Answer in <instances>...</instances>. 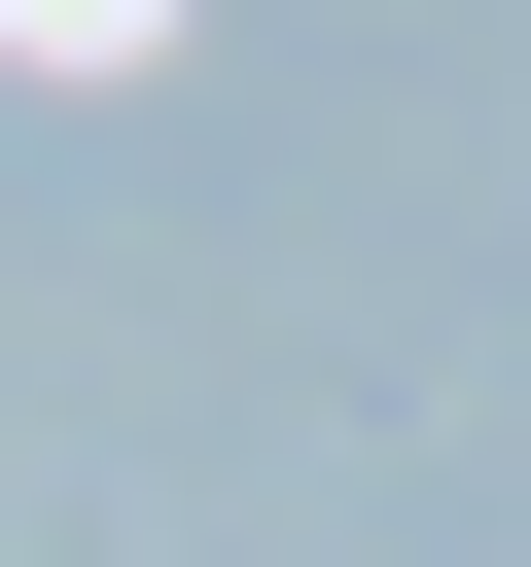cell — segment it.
Wrapping results in <instances>:
<instances>
[{"instance_id":"obj_1","label":"cell","mask_w":531,"mask_h":567,"mask_svg":"<svg viewBox=\"0 0 531 567\" xmlns=\"http://www.w3.org/2000/svg\"><path fill=\"white\" fill-rule=\"evenodd\" d=\"M0 35H71V71H106V35H142V0H0Z\"/></svg>"}]
</instances>
